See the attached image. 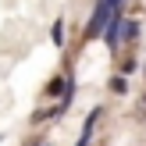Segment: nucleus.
I'll list each match as a JSON object with an SVG mask.
<instances>
[{"label": "nucleus", "mask_w": 146, "mask_h": 146, "mask_svg": "<svg viewBox=\"0 0 146 146\" xmlns=\"http://www.w3.org/2000/svg\"><path fill=\"white\" fill-rule=\"evenodd\" d=\"M107 11H111L107 4H100V7H96V14H93V21H89V36H96V29L107 21Z\"/></svg>", "instance_id": "1"}, {"label": "nucleus", "mask_w": 146, "mask_h": 146, "mask_svg": "<svg viewBox=\"0 0 146 146\" xmlns=\"http://www.w3.org/2000/svg\"><path fill=\"white\" fill-rule=\"evenodd\" d=\"M135 32H139V25H135V21H121V36H125V39H132Z\"/></svg>", "instance_id": "2"}, {"label": "nucleus", "mask_w": 146, "mask_h": 146, "mask_svg": "<svg viewBox=\"0 0 146 146\" xmlns=\"http://www.w3.org/2000/svg\"><path fill=\"white\" fill-rule=\"evenodd\" d=\"M61 89H64V78H54V82L46 86V93H50V96H57V93H61Z\"/></svg>", "instance_id": "3"}, {"label": "nucleus", "mask_w": 146, "mask_h": 146, "mask_svg": "<svg viewBox=\"0 0 146 146\" xmlns=\"http://www.w3.org/2000/svg\"><path fill=\"white\" fill-rule=\"evenodd\" d=\"M139 114H146V96H143V104H139Z\"/></svg>", "instance_id": "4"}]
</instances>
